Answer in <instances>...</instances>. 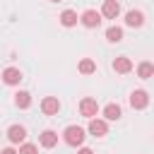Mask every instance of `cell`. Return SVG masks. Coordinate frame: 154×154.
Returning <instances> with one entry per match:
<instances>
[{
	"mask_svg": "<svg viewBox=\"0 0 154 154\" xmlns=\"http://www.w3.org/2000/svg\"><path fill=\"white\" fill-rule=\"evenodd\" d=\"M63 140H65L70 147H79V144L84 142V130H82L79 125H70V128H65Z\"/></svg>",
	"mask_w": 154,
	"mask_h": 154,
	"instance_id": "1",
	"label": "cell"
},
{
	"mask_svg": "<svg viewBox=\"0 0 154 154\" xmlns=\"http://www.w3.org/2000/svg\"><path fill=\"white\" fill-rule=\"evenodd\" d=\"M130 106L137 108V111L147 108V106H149V94H147L144 89H135V91L130 94Z\"/></svg>",
	"mask_w": 154,
	"mask_h": 154,
	"instance_id": "2",
	"label": "cell"
},
{
	"mask_svg": "<svg viewBox=\"0 0 154 154\" xmlns=\"http://www.w3.org/2000/svg\"><path fill=\"white\" fill-rule=\"evenodd\" d=\"M79 22H82L87 29H96V26L101 24V14H99L96 10H87V12H82Z\"/></svg>",
	"mask_w": 154,
	"mask_h": 154,
	"instance_id": "3",
	"label": "cell"
},
{
	"mask_svg": "<svg viewBox=\"0 0 154 154\" xmlns=\"http://www.w3.org/2000/svg\"><path fill=\"white\" fill-rule=\"evenodd\" d=\"M79 111H82V116L84 118H96V113H99V103H96V99H82V103H79Z\"/></svg>",
	"mask_w": 154,
	"mask_h": 154,
	"instance_id": "4",
	"label": "cell"
},
{
	"mask_svg": "<svg viewBox=\"0 0 154 154\" xmlns=\"http://www.w3.org/2000/svg\"><path fill=\"white\" fill-rule=\"evenodd\" d=\"M41 111H43L46 116H55V113L60 111V101H58V96H46V99L41 101Z\"/></svg>",
	"mask_w": 154,
	"mask_h": 154,
	"instance_id": "5",
	"label": "cell"
},
{
	"mask_svg": "<svg viewBox=\"0 0 154 154\" xmlns=\"http://www.w3.org/2000/svg\"><path fill=\"white\" fill-rule=\"evenodd\" d=\"M7 140H10L12 144L24 142V140H26V128H24V125H12V128L7 130Z\"/></svg>",
	"mask_w": 154,
	"mask_h": 154,
	"instance_id": "6",
	"label": "cell"
},
{
	"mask_svg": "<svg viewBox=\"0 0 154 154\" xmlns=\"http://www.w3.org/2000/svg\"><path fill=\"white\" fill-rule=\"evenodd\" d=\"M2 82L10 84V87H17L22 82V72L17 67H7V70H2Z\"/></svg>",
	"mask_w": 154,
	"mask_h": 154,
	"instance_id": "7",
	"label": "cell"
},
{
	"mask_svg": "<svg viewBox=\"0 0 154 154\" xmlns=\"http://www.w3.org/2000/svg\"><path fill=\"white\" fill-rule=\"evenodd\" d=\"M38 144L46 147V149H53V147L58 144V132H53V130H43V132L38 135Z\"/></svg>",
	"mask_w": 154,
	"mask_h": 154,
	"instance_id": "8",
	"label": "cell"
},
{
	"mask_svg": "<svg viewBox=\"0 0 154 154\" xmlns=\"http://www.w3.org/2000/svg\"><path fill=\"white\" fill-rule=\"evenodd\" d=\"M101 14H103L106 19H116V17L120 14V5H118V0H106L103 7H101Z\"/></svg>",
	"mask_w": 154,
	"mask_h": 154,
	"instance_id": "9",
	"label": "cell"
},
{
	"mask_svg": "<svg viewBox=\"0 0 154 154\" xmlns=\"http://www.w3.org/2000/svg\"><path fill=\"white\" fill-rule=\"evenodd\" d=\"M113 70H116L118 75H128V72L132 70V60H130L128 55H120V58L113 60Z\"/></svg>",
	"mask_w": 154,
	"mask_h": 154,
	"instance_id": "10",
	"label": "cell"
},
{
	"mask_svg": "<svg viewBox=\"0 0 154 154\" xmlns=\"http://www.w3.org/2000/svg\"><path fill=\"white\" fill-rule=\"evenodd\" d=\"M89 132H91L94 137H103V135L108 132V125H106V120L91 118V120H89Z\"/></svg>",
	"mask_w": 154,
	"mask_h": 154,
	"instance_id": "11",
	"label": "cell"
},
{
	"mask_svg": "<svg viewBox=\"0 0 154 154\" xmlns=\"http://www.w3.org/2000/svg\"><path fill=\"white\" fill-rule=\"evenodd\" d=\"M125 24H128V26H132V29H137V26H142V24H144V14H142L140 10H130V12L125 14Z\"/></svg>",
	"mask_w": 154,
	"mask_h": 154,
	"instance_id": "12",
	"label": "cell"
},
{
	"mask_svg": "<svg viewBox=\"0 0 154 154\" xmlns=\"http://www.w3.org/2000/svg\"><path fill=\"white\" fill-rule=\"evenodd\" d=\"M77 22H79V17H77L75 10H65V12L60 14V24H63V26H75Z\"/></svg>",
	"mask_w": 154,
	"mask_h": 154,
	"instance_id": "13",
	"label": "cell"
},
{
	"mask_svg": "<svg viewBox=\"0 0 154 154\" xmlns=\"http://www.w3.org/2000/svg\"><path fill=\"white\" fill-rule=\"evenodd\" d=\"M77 70H79L82 75H94V72H96V63H94L91 58H82L79 65H77Z\"/></svg>",
	"mask_w": 154,
	"mask_h": 154,
	"instance_id": "14",
	"label": "cell"
},
{
	"mask_svg": "<svg viewBox=\"0 0 154 154\" xmlns=\"http://www.w3.org/2000/svg\"><path fill=\"white\" fill-rule=\"evenodd\" d=\"M103 116H106V120H118V118L123 116V111H120L118 103H108V106L103 108Z\"/></svg>",
	"mask_w": 154,
	"mask_h": 154,
	"instance_id": "15",
	"label": "cell"
},
{
	"mask_svg": "<svg viewBox=\"0 0 154 154\" xmlns=\"http://www.w3.org/2000/svg\"><path fill=\"white\" fill-rule=\"evenodd\" d=\"M106 38H108L111 43H120V41H123V29H120V26H108V29H106Z\"/></svg>",
	"mask_w": 154,
	"mask_h": 154,
	"instance_id": "16",
	"label": "cell"
},
{
	"mask_svg": "<svg viewBox=\"0 0 154 154\" xmlns=\"http://www.w3.org/2000/svg\"><path fill=\"white\" fill-rule=\"evenodd\" d=\"M152 75H154V65L152 63H140L137 65V77L140 79H149Z\"/></svg>",
	"mask_w": 154,
	"mask_h": 154,
	"instance_id": "17",
	"label": "cell"
},
{
	"mask_svg": "<svg viewBox=\"0 0 154 154\" xmlns=\"http://www.w3.org/2000/svg\"><path fill=\"white\" fill-rule=\"evenodd\" d=\"M14 103H17L19 108H29V106H31V94H29V91H17V94H14Z\"/></svg>",
	"mask_w": 154,
	"mask_h": 154,
	"instance_id": "18",
	"label": "cell"
},
{
	"mask_svg": "<svg viewBox=\"0 0 154 154\" xmlns=\"http://www.w3.org/2000/svg\"><path fill=\"white\" fill-rule=\"evenodd\" d=\"M19 154H38V149H36V144H22Z\"/></svg>",
	"mask_w": 154,
	"mask_h": 154,
	"instance_id": "19",
	"label": "cell"
},
{
	"mask_svg": "<svg viewBox=\"0 0 154 154\" xmlns=\"http://www.w3.org/2000/svg\"><path fill=\"white\" fill-rule=\"evenodd\" d=\"M0 154H19V152H14V149H12V147H7V149H2V152H0Z\"/></svg>",
	"mask_w": 154,
	"mask_h": 154,
	"instance_id": "20",
	"label": "cell"
},
{
	"mask_svg": "<svg viewBox=\"0 0 154 154\" xmlns=\"http://www.w3.org/2000/svg\"><path fill=\"white\" fill-rule=\"evenodd\" d=\"M77 154H94V152H91V149H89V147H82V149H79V152H77Z\"/></svg>",
	"mask_w": 154,
	"mask_h": 154,
	"instance_id": "21",
	"label": "cell"
},
{
	"mask_svg": "<svg viewBox=\"0 0 154 154\" xmlns=\"http://www.w3.org/2000/svg\"><path fill=\"white\" fill-rule=\"evenodd\" d=\"M51 2H60V0H51Z\"/></svg>",
	"mask_w": 154,
	"mask_h": 154,
	"instance_id": "22",
	"label": "cell"
}]
</instances>
